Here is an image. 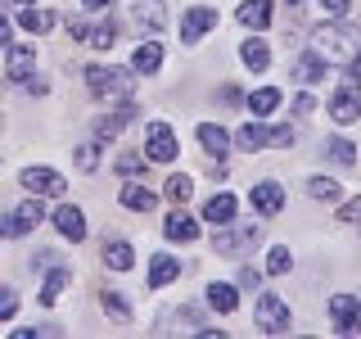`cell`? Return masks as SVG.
<instances>
[{
	"label": "cell",
	"mask_w": 361,
	"mask_h": 339,
	"mask_svg": "<svg viewBox=\"0 0 361 339\" xmlns=\"http://www.w3.org/2000/svg\"><path fill=\"white\" fill-rule=\"evenodd\" d=\"M312 45L325 64H348L361 50V28H353V23H325L312 37Z\"/></svg>",
	"instance_id": "obj_1"
},
{
	"label": "cell",
	"mask_w": 361,
	"mask_h": 339,
	"mask_svg": "<svg viewBox=\"0 0 361 339\" xmlns=\"http://www.w3.org/2000/svg\"><path fill=\"white\" fill-rule=\"evenodd\" d=\"M86 86H90V95L131 100V90H135V77L127 73V68H104V64H90V68H86Z\"/></svg>",
	"instance_id": "obj_2"
},
{
	"label": "cell",
	"mask_w": 361,
	"mask_h": 339,
	"mask_svg": "<svg viewBox=\"0 0 361 339\" xmlns=\"http://www.w3.org/2000/svg\"><path fill=\"white\" fill-rule=\"evenodd\" d=\"M257 326H262L267 335H289V303L280 299V294H257Z\"/></svg>",
	"instance_id": "obj_3"
},
{
	"label": "cell",
	"mask_w": 361,
	"mask_h": 339,
	"mask_svg": "<svg viewBox=\"0 0 361 339\" xmlns=\"http://www.w3.org/2000/svg\"><path fill=\"white\" fill-rule=\"evenodd\" d=\"M18 186L27 190V195H41V199H59L63 195V177L54 172V167H23Z\"/></svg>",
	"instance_id": "obj_4"
},
{
	"label": "cell",
	"mask_w": 361,
	"mask_h": 339,
	"mask_svg": "<svg viewBox=\"0 0 361 339\" xmlns=\"http://www.w3.org/2000/svg\"><path fill=\"white\" fill-rule=\"evenodd\" d=\"M257 226L253 222H244V226H217V235H212V249H217V254H240V249H253L257 244Z\"/></svg>",
	"instance_id": "obj_5"
},
{
	"label": "cell",
	"mask_w": 361,
	"mask_h": 339,
	"mask_svg": "<svg viewBox=\"0 0 361 339\" xmlns=\"http://www.w3.org/2000/svg\"><path fill=\"white\" fill-rule=\"evenodd\" d=\"M145 154H149L154 163H172L176 158V131L167 127V122H149V131H145Z\"/></svg>",
	"instance_id": "obj_6"
},
{
	"label": "cell",
	"mask_w": 361,
	"mask_h": 339,
	"mask_svg": "<svg viewBox=\"0 0 361 339\" xmlns=\"http://www.w3.org/2000/svg\"><path fill=\"white\" fill-rule=\"evenodd\" d=\"M122 14H127L135 28H149V32H158L167 23L163 0H122Z\"/></svg>",
	"instance_id": "obj_7"
},
{
	"label": "cell",
	"mask_w": 361,
	"mask_h": 339,
	"mask_svg": "<svg viewBox=\"0 0 361 339\" xmlns=\"http://www.w3.org/2000/svg\"><path fill=\"white\" fill-rule=\"evenodd\" d=\"M330 316L338 326V335H361V303L353 294H334L330 299Z\"/></svg>",
	"instance_id": "obj_8"
},
{
	"label": "cell",
	"mask_w": 361,
	"mask_h": 339,
	"mask_svg": "<svg viewBox=\"0 0 361 339\" xmlns=\"http://www.w3.org/2000/svg\"><path fill=\"white\" fill-rule=\"evenodd\" d=\"M248 203H253V213H262V218H276V213L285 208V190H280L276 181H262V186L248 190Z\"/></svg>",
	"instance_id": "obj_9"
},
{
	"label": "cell",
	"mask_w": 361,
	"mask_h": 339,
	"mask_svg": "<svg viewBox=\"0 0 361 339\" xmlns=\"http://www.w3.org/2000/svg\"><path fill=\"white\" fill-rule=\"evenodd\" d=\"M54 231H59L63 240L82 244V240H86V218H82V208H73V203H59V208H54Z\"/></svg>",
	"instance_id": "obj_10"
},
{
	"label": "cell",
	"mask_w": 361,
	"mask_h": 339,
	"mask_svg": "<svg viewBox=\"0 0 361 339\" xmlns=\"http://www.w3.org/2000/svg\"><path fill=\"white\" fill-rule=\"evenodd\" d=\"M32 68H37V45H9V54H5V77L27 82Z\"/></svg>",
	"instance_id": "obj_11"
},
{
	"label": "cell",
	"mask_w": 361,
	"mask_h": 339,
	"mask_svg": "<svg viewBox=\"0 0 361 339\" xmlns=\"http://www.w3.org/2000/svg\"><path fill=\"white\" fill-rule=\"evenodd\" d=\"M217 28V9H208V5H195L185 18H180V41H199L203 32H212Z\"/></svg>",
	"instance_id": "obj_12"
},
{
	"label": "cell",
	"mask_w": 361,
	"mask_h": 339,
	"mask_svg": "<svg viewBox=\"0 0 361 339\" xmlns=\"http://www.w3.org/2000/svg\"><path fill=\"white\" fill-rule=\"evenodd\" d=\"M135 113H140V109H135L131 100H122V109H113L109 118H99V122H95V136H99V141H113V136H118L122 127H131V122H135Z\"/></svg>",
	"instance_id": "obj_13"
},
{
	"label": "cell",
	"mask_w": 361,
	"mask_h": 339,
	"mask_svg": "<svg viewBox=\"0 0 361 339\" xmlns=\"http://www.w3.org/2000/svg\"><path fill=\"white\" fill-rule=\"evenodd\" d=\"M199 145H203V154H212L217 163L231 154V136H226L217 122H199Z\"/></svg>",
	"instance_id": "obj_14"
},
{
	"label": "cell",
	"mask_w": 361,
	"mask_h": 339,
	"mask_svg": "<svg viewBox=\"0 0 361 339\" xmlns=\"http://www.w3.org/2000/svg\"><path fill=\"white\" fill-rule=\"evenodd\" d=\"M158 68H163V50H158V41H145V45H135V54H131V73H145V77H154Z\"/></svg>",
	"instance_id": "obj_15"
},
{
	"label": "cell",
	"mask_w": 361,
	"mask_h": 339,
	"mask_svg": "<svg viewBox=\"0 0 361 339\" xmlns=\"http://www.w3.org/2000/svg\"><path fill=\"white\" fill-rule=\"evenodd\" d=\"M163 235H167V240L190 244V240H199V222H195V218H185V213H172V218L163 222Z\"/></svg>",
	"instance_id": "obj_16"
},
{
	"label": "cell",
	"mask_w": 361,
	"mask_h": 339,
	"mask_svg": "<svg viewBox=\"0 0 361 339\" xmlns=\"http://www.w3.org/2000/svg\"><path fill=\"white\" fill-rule=\"evenodd\" d=\"M330 118L343 122V127H348V122H357L361 118V100L353 95V90H338V95L330 100Z\"/></svg>",
	"instance_id": "obj_17"
},
{
	"label": "cell",
	"mask_w": 361,
	"mask_h": 339,
	"mask_svg": "<svg viewBox=\"0 0 361 339\" xmlns=\"http://www.w3.org/2000/svg\"><path fill=\"white\" fill-rule=\"evenodd\" d=\"M208 303L217 312H235L240 308V285H226V280H212L208 285Z\"/></svg>",
	"instance_id": "obj_18"
},
{
	"label": "cell",
	"mask_w": 361,
	"mask_h": 339,
	"mask_svg": "<svg viewBox=\"0 0 361 339\" xmlns=\"http://www.w3.org/2000/svg\"><path fill=\"white\" fill-rule=\"evenodd\" d=\"M203 222H212V226L235 222V199L231 195H212L208 203H203Z\"/></svg>",
	"instance_id": "obj_19"
},
{
	"label": "cell",
	"mask_w": 361,
	"mask_h": 339,
	"mask_svg": "<svg viewBox=\"0 0 361 339\" xmlns=\"http://www.w3.org/2000/svg\"><path fill=\"white\" fill-rule=\"evenodd\" d=\"M180 276V258H167V254H158L154 263H149V285L154 290H163L167 280H176Z\"/></svg>",
	"instance_id": "obj_20"
},
{
	"label": "cell",
	"mask_w": 361,
	"mask_h": 339,
	"mask_svg": "<svg viewBox=\"0 0 361 339\" xmlns=\"http://www.w3.org/2000/svg\"><path fill=\"white\" fill-rule=\"evenodd\" d=\"M104 263H109L113 271H131V263H135V249H131L127 240H104Z\"/></svg>",
	"instance_id": "obj_21"
},
{
	"label": "cell",
	"mask_w": 361,
	"mask_h": 339,
	"mask_svg": "<svg viewBox=\"0 0 361 339\" xmlns=\"http://www.w3.org/2000/svg\"><path fill=\"white\" fill-rule=\"evenodd\" d=\"M293 77H298V82L302 86H316V82H321V77H325V59H321V54H302V59L298 64H293Z\"/></svg>",
	"instance_id": "obj_22"
},
{
	"label": "cell",
	"mask_w": 361,
	"mask_h": 339,
	"mask_svg": "<svg viewBox=\"0 0 361 339\" xmlns=\"http://www.w3.org/2000/svg\"><path fill=\"white\" fill-rule=\"evenodd\" d=\"M99 308H104V316H113L118 326H131V303L122 299L118 290H104V294H99Z\"/></svg>",
	"instance_id": "obj_23"
},
{
	"label": "cell",
	"mask_w": 361,
	"mask_h": 339,
	"mask_svg": "<svg viewBox=\"0 0 361 339\" xmlns=\"http://www.w3.org/2000/svg\"><path fill=\"white\" fill-rule=\"evenodd\" d=\"M235 145H240V150H248V154H257V150H267V145H271V131L257 127V122H244L240 136H235Z\"/></svg>",
	"instance_id": "obj_24"
},
{
	"label": "cell",
	"mask_w": 361,
	"mask_h": 339,
	"mask_svg": "<svg viewBox=\"0 0 361 339\" xmlns=\"http://www.w3.org/2000/svg\"><path fill=\"white\" fill-rule=\"evenodd\" d=\"M158 203L154 190H145V186H122V208H131V213H149Z\"/></svg>",
	"instance_id": "obj_25"
},
{
	"label": "cell",
	"mask_w": 361,
	"mask_h": 339,
	"mask_svg": "<svg viewBox=\"0 0 361 339\" xmlns=\"http://www.w3.org/2000/svg\"><path fill=\"white\" fill-rule=\"evenodd\" d=\"M240 23H244V28H267V23H271V0H244V5H240Z\"/></svg>",
	"instance_id": "obj_26"
},
{
	"label": "cell",
	"mask_w": 361,
	"mask_h": 339,
	"mask_svg": "<svg viewBox=\"0 0 361 339\" xmlns=\"http://www.w3.org/2000/svg\"><path fill=\"white\" fill-rule=\"evenodd\" d=\"M240 59H244L248 68H253V73H262V68L271 64V50H267V41H257V37H253V41H244V45H240Z\"/></svg>",
	"instance_id": "obj_27"
},
{
	"label": "cell",
	"mask_w": 361,
	"mask_h": 339,
	"mask_svg": "<svg viewBox=\"0 0 361 339\" xmlns=\"http://www.w3.org/2000/svg\"><path fill=\"white\" fill-rule=\"evenodd\" d=\"M18 23L32 32V37H37V32H50V28H54V14H50V9H32V5H23Z\"/></svg>",
	"instance_id": "obj_28"
},
{
	"label": "cell",
	"mask_w": 361,
	"mask_h": 339,
	"mask_svg": "<svg viewBox=\"0 0 361 339\" xmlns=\"http://www.w3.org/2000/svg\"><path fill=\"white\" fill-rule=\"evenodd\" d=\"M63 285H68V267H54L50 276H45V285H41V303H45V308H54V303H59Z\"/></svg>",
	"instance_id": "obj_29"
},
{
	"label": "cell",
	"mask_w": 361,
	"mask_h": 339,
	"mask_svg": "<svg viewBox=\"0 0 361 339\" xmlns=\"http://www.w3.org/2000/svg\"><path fill=\"white\" fill-rule=\"evenodd\" d=\"M276 105H280V90H276V86H262V90H253V95H248V113H253V118L271 113Z\"/></svg>",
	"instance_id": "obj_30"
},
{
	"label": "cell",
	"mask_w": 361,
	"mask_h": 339,
	"mask_svg": "<svg viewBox=\"0 0 361 339\" xmlns=\"http://www.w3.org/2000/svg\"><path fill=\"white\" fill-rule=\"evenodd\" d=\"M86 45H95V50H109L113 41H118V28H113V23H99V28H90L86 23V37H82Z\"/></svg>",
	"instance_id": "obj_31"
},
{
	"label": "cell",
	"mask_w": 361,
	"mask_h": 339,
	"mask_svg": "<svg viewBox=\"0 0 361 339\" xmlns=\"http://www.w3.org/2000/svg\"><path fill=\"white\" fill-rule=\"evenodd\" d=\"M172 203H185L190 195H195V181H190L185 172H176V177H167V190H163Z\"/></svg>",
	"instance_id": "obj_32"
},
{
	"label": "cell",
	"mask_w": 361,
	"mask_h": 339,
	"mask_svg": "<svg viewBox=\"0 0 361 339\" xmlns=\"http://www.w3.org/2000/svg\"><path fill=\"white\" fill-rule=\"evenodd\" d=\"M325 150H330V158H334V163H343V167H348V163H357V145H353V141H343V136H334Z\"/></svg>",
	"instance_id": "obj_33"
},
{
	"label": "cell",
	"mask_w": 361,
	"mask_h": 339,
	"mask_svg": "<svg viewBox=\"0 0 361 339\" xmlns=\"http://www.w3.org/2000/svg\"><path fill=\"white\" fill-rule=\"evenodd\" d=\"M307 195L330 203V199H338V181H330V177H312V181H307Z\"/></svg>",
	"instance_id": "obj_34"
},
{
	"label": "cell",
	"mask_w": 361,
	"mask_h": 339,
	"mask_svg": "<svg viewBox=\"0 0 361 339\" xmlns=\"http://www.w3.org/2000/svg\"><path fill=\"white\" fill-rule=\"evenodd\" d=\"M289 263H293V254H289L285 244H276V249L267 254V271H271V276H285V271H289Z\"/></svg>",
	"instance_id": "obj_35"
},
{
	"label": "cell",
	"mask_w": 361,
	"mask_h": 339,
	"mask_svg": "<svg viewBox=\"0 0 361 339\" xmlns=\"http://www.w3.org/2000/svg\"><path fill=\"white\" fill-rule=\"evenodd\" d=\"M77 167H82V172H95V167H99V145L95 141L77 145Z\"/></svg>",
	"instance_id": "obj_36"
},
{
	"label": "cell",
	"mask_w": 361,
	"mask_h": 339,
	"mask_svg": "<svg viewBox=\"0 0 361 339\" xmlns=\"http://www.w3.org/2000/svg\"><path fill=\"white\" fill-rule=\"evenodd\" d=\"M18 218H23V222H27V231H32V226H37V222H45V208H41V195H32L27 203H23V208H18Z\"/></svg>",
	"instance_id": "obj_37"
},
{
	"label": "cell",
	"mask_w": 361,
	"mask_h": 339,
	"mask_svg": "<svg viewBox=\"0 0 361 339\" xmlns=\"http://www.w3.org/2000/svg\"><path fill=\"white\" fill-rule=\"evenodd\" d=\"M145 163H149V154H122L118 158V172L122 177H135V172H145Z\"/></svg>",
	"instance_id": "obj_38"
},
{
	"label": "cell",
	"mask_w": 361,
	"mask_h": 339,
	"mask_svg": "<svg viewBox=\"0 0 361 339\" xmlns=\"http://www.w3.org/2000/svg\"><path fill=\"white\" fill-rule=\"evenodd\" d=\"M0 235H5V240H18V235H27V222H23L18 213H9V218H0Z\"/></svg>",
	"instance_id": "obj_39"
},
{
	"label": "cell",
	"mask_w": 361,
	"mask_h": 339,
	"mask_svg": "<svg viewBox=\"0 0 361 339\" xmlns=\"http://www.w3.org/2000/svg\"><path fill=\"white\" fill-rule=\"evenodd\" d=\"M18 312V294L14 290H0V321H5V316H14Z\"/></svg>",
	"instance_id": "obj_40"
},
{
	"label": "cell",
	"mask_w": 361,
	"mask_h": 339,
	"mask_svg": "<svg viewBox=\"0 0 361 339\" xmlns=\"http://www.w3.org/2000/svg\"><path fill=\"white\" fill-rule=\"evenodd\" d=\"M240 290H257L262 285V271H253V267H240V280H235Z\"/></svg>",
	"instance_id": "obj_41"
},
{
	"label": "cell",
	"mask_w": 361,
	"mask_h": 339,
	"mask_svg": "<svg viewBox=\"0 0 361 339\" xmlns=\"http://www.w3.org/2000/svg\"><path fill=\"white\" fill-rule=\"evenodd\" d=\"M338 222H353V226H361V199L343 203V208H338Z\"/></svg>",
	"instance_id": "obj_42"
},
{
	"label": "cell",
	"mask_w": 361,
	"mask_h": 339,
	"mask_svg": "<svg viewBox=\"0 0 361 339\" xmlns=\"http://www.w3.org/2000/svg\"><path fill=\"white\" fill-rule=\"evenodd\" d=\"M348 5H353V0H321V9H325V14H334V18H343Z\"/></svg>",
	"instance_id": "obj_43"
},
{
	"label": "cell",
	"mask_w": 361,
	"mask_h": 339,
	"mask_svg": "<svg viewBox=\"0 0 361 339\" xmlns=\"http://www.w3.org/2000/svg\"><path fill=\"white\" fill-rule=\"evenodd\" d=\"M293 113H298V118H307V113H316V100H312V95H298V100H293Z\"/></svg>",
	"instance_id": "obj_44"
},
{
	"label": "cell",
	"mask_w": 361,
	"mask_h": 339,
	"mask_svg": "<svg viewBox=\"0 0 361 339\" xmlns=\"http://www.w3.org/2000/svg\"><path fill=\"white\" fill-rule=\"evenodd\" d=\"M23 86H27V90H32V95H45V82H41V77H37V73H32V77H27V82H23Z\"/></svg>",
	"instance_id": "obj_45"
},
{
	"label": "cell",
	"mask_w": 361,
	"mask_h": 339,
	"mask_svg": "<svg viewBox=\"0 0 361 339\" xmlns=\"http://www.w3.org/2000/svg\"><path fill=\"white\" fill-rule=\"evenodd\" d=\"M9 32H14V28H9V18L0 14V45H9Z\"/></svg>",
	"instance_id": "obj_46"
},
{
	"label": "cell",
	"mask_w": 361,
	"mask_h": 339,
	"mask_svg": "<svg viewBox=\"0 0 361 339\" xmlns=\"http://www.w3.org/2000/svg\"><path fill=\"white\" fill-rule=\"evenodd\" d=\"M348 68H353V77H357V82H361V50L353 54V59H348Z\"/></svg>",
	"instance_id": "obj_47"
},
{
	"label": "cell",
	"mask_w": 361,
	"mask_h": 339,
	"mask_svg": "<svg viewBox=\"0 0 361 339\" xmlns=\"http://www.w3.org/2000/svg\"><path fill=\"white\" fill-rule=\"evenodd\" d=\"M82 5H86V9H104L109 0H82Z\"/></svg>",
	"instance_id": "obj_48"
},
{
	"label": "cell",
	"mask_w": 361,
	"mask_h": 339,
	"mask_svg": "<svg viewBox=\"0 0 361 339\" xmlns=\"http://www.w3.org/2000/svg\"><path fill=\"white\" fill-rule=\"evenodd\" d=\"M14 5H37V0H14Z\"/></svg>",
	"instance_id": "obj_49"
},
{
	"label": "cell",
	"mask_w": 361,
	"mask_h": 339,
	"mask_svg": "<svg viewBox=\"0 0 361 339\" xmlns=\"http://www.w3.org/2000/svg\"><path fill=\"white\" fill-rule=\"evenodd\" d=\"M289 5H293V9H298V5H302V0H289Z\"/></svg>",
	"instance_id": "obj_50"
}]
</instances>
